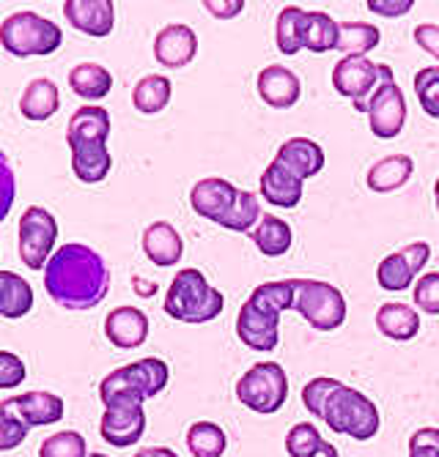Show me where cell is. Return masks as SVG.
<instances>
[{
	"mask_svg": "<svg viewBox=\"0 0 439 457\" xmlns=\"http://www.w3.org/2000/svg\"><path fill=\"white\" fill-rule=\"evenodd\" d=\"M45 287L50 299L72 312L94 310L105 302L110 269L97 249L86 244H66L45 266Z\"/></svg>",
	"mask_w": 439,
	"mask_h": 457,
	"instance_id": "obj_1",
	"label": "cell"
},
{
	"mask_svg": "<svg viewBox=\"0 0 439 457\" xmlns=\"http://www.w3.org/2000/svg\"><path fill=\"white\" fill-rule=\"evenodd\" d=\"M110 137V112L97 104L74 110L69 118L66 143L72 151V170L83 184H99L107 179L113 159L107 151Z\"/></svg>",
	"mask_w": 439,
	"mask_h": 457,
	"instance_id": "obj_2",
	"label": "cell"
},
{
	"mask_svg": "<svg viewBox=\"0 0 439 457\" xmlns=\"http://www.w3.org/2000/svg\"><path fill=\"white\" fill-rule=\"evenodd\" d=\"M171 370L163 359H140L127 367H118L102 378L99 397L105 408L110 405H143L168 386Z\"/></svg>",
	"mask_w": 439,
	"mask_h": 457,
	"instance_id": "obj_3",
	"label": "cell"
},
{
	"mask_svg": "<svg viewBox=\"0 0 439 457\" xmlns=\"http://www.w3.org/2000/svg\"><path fill=\"white\" fill-rule=\"evenodd\" d=\"M223 307L225 296L198 269H182L165 294V312L182 323H209L223 312Z\"/></svg>",
	"mask_w": 439,
	"mask_h": 457,
	"instance_id": "obj_4",
	"label": "cell"
},
{
	"mask_svg": "<svg viewBox=\"0 0 439 457\" xmlns=\"http://www.w3.org/2000/svg\"><path fill=\"white\" fill-rule=\"evenodd\" d=\"M61 28L36 12H17L0 25V45L14 58L53 55L61 47Z\"/></svg>",
	"mask_w": 439,
	"mask_h": 457,
	"instance_id": "obj_5",
	"label": "cell"
},
{
	"mask_svg": "<svg viewBox=\"0 0 439 457\" xmlns=\"http://www.w3.org/2000/svg\"><path fill=\"white\" fill-rule=\"evenodd\" d=\"M325 422L333 433L349 436L354 441H371L382 428V417L374 400H368L363 392L346 384L330 395L325 408Z\"/></svg>",
	"mask_w": 439,
	"mask_h": 457,
	"instance_id": "obj_6",
	"label": "cell"
},
{
	"mask_svg": "<svg viewBox=\"0 0 439 457\" xmlns=\"http://www.w3.org/2000/svg\"><path fill=\"white\" fill-rule=\"evenodd\" d=\"M236 397L256 413H277L289 400V376L277 361L253 364L236 384Z\"/></svg>",
	"mask_w": 439,
	"mask_h": 457,
	"instance_id": "obj_7",
	"label": "cell"
},
{
	"mask_svg": "<svg viewBox=\"0 0 439 457\" xmlns=\"http://www.w3.org/2000/svg\"><path fill=\"white\" fill-rule=\"evenodd\" d=\"M294 310L316 328L335 331L346 320V299L343 294L322 279H297V304Z\"/></svg>",
	"mask_w": 439,
	"mask_h": 457,
	"instance_id": "obj_8",
	"label": "cell"
},
{
	"mask_svg": "<svg viewBox=\"0 0 439 457\" xmlns=\"http://www.w3.org/2000/svg\"><path fill=\"white\" fill-rule=\"evenodd\" d=\"M379 77L382 82L368 102V127L379 140H393L407 123V99L387 63H379Z\"/></svg>",
	"mask_w": 439,
	"mask_h": 457,
	"instance_id": "obj_9",
	"label": "cell"
},
{
	"mask_svg": "<svg viewBox=\"0 0 439 457\" xmlns=\"http://www.w3.org/2000/svg\"><path fill=\"white\" fill-rule=\"evenodd\" d=\"M58 238V222L55 217L42 209V205H30L20 220V258L28 269L42 271L47 261L53 258V246Z\"/></svg>",
	"mask_w": 439,
	"mask_h": 457,
	"instance_id": "obj_10",
	"label": "cell"
},
{
	"mask_svg": "<svg viewBox=\"0 0 439 457\" xmlns=\"http://www.w3.org/2000/svg\"><path fill=\"white\" fill-rule=\"evenodd\" d=\"M379 63L368 58H343L333 69V86L335 91L354 104L357 112L368 115V102L379 88Z\"/></svg>",
	"mask_w": 439,
	"mask_h": 457,
	"instance_id": "obj_11",
	"label": "cell"
},
{
	"mask_svg": "<svg viewBox=\"0 0 439 457\" xmlns=\"http://www.w3.org/2000/svg\"><path fill=\"white\" fill-rule=\"evenodd\" d=\"M239 200V189L225 181V179H204L198 181L190 192V205L198 217H204L215 225H225V220L231 217L233 205Z\"/></svg>",
	"mask_w": 439,
	"mask_h": 457,
	"instance_id": "obj_12",
	"label": "cell"
},
{
	"mask_svg": "<svg viewBox=\"0 0 439 457\" xmlns=\"http://www.w3.org/2000/svg\"><path fill=\"white\" fill-rule=\"evenodd\" d=\"M99 433L115 449H127V446L138 444L146 433L143 405H110V408H105L102 422H99Z\"/></svg>",
	"mask_w": 439,
	"mask_h": 457,
	"instance_id": "obj_13",
	"label": "cell"
},
{
	"mask_svg": "<svg viewBox=\"0 0 439 457\" xmlns=\"http://www.w3.org/2000/svg\"><path fill=\"white\" fill-rule=\"evenodd\" d=\"M236 335L242 340V345L258 353H269L277 348V340H281V315H266L256 310L250 302H245L236 315Z\"/></svg>",
	"mask_w": 439,
	"mask_h": 457,
	"instance_id": "obj_14",
	"label": "cell"
},
{
	"mask_svg": "<svg viewBox=\"0 0 439 457\" xmlns=\"http://www.w3.org/2000/svg\"><path fill=\"white\" fill-rule=\"evenodd\" d=\"M198 55V36L190 25H168L154 38V58L165 69H182Z\"/></svg>",
	"mask_w": 439,
	"mask_h": 457,
	"instance_id": "obj_15",
	"label": "cell"
},
{
	"mask_svg": "<svg viewBox=\"0 0 439 457\" xmlns=\"http://www.w3.org/2000/svg\"><path fill=\"white\" fill-rule=\"evenodd\" d=\"M63 17L74 30L102 38V36H110L113 30L115 6L110 0H66Z\"/></svg>",
	"mask_w": 439,
	"mask_h": 457,
	"instance_id": "obj_16",
	"label": "cell"
},
{
	"mask_svg": "<svg viewBox=\"0 0 439 457\" xmlns=\"http://www.w3.org/2000/svg\"><path fill=\"white\" fill-rule=\"evenodd\" d=\"M258 96L264 104H269L274 110H289L302 96V82L291 69H286L281 63H272V66L261 69V74H258Z\"/></svg>",
	"mask_w": 439,
	"mask_h": 457,
	"instance_id": "obj_17",
	"label": "cell"
},
{
	"mask_svg": "<svg viewBox=\"0 0 439 457\" xmlns=\"http://www.w3.org/2000/svg\"><path fill=\"white\" fill-rule=\"evenodd\" d=\"M105 337L122 351L140 348L148 337V318L138 307H115L105 318Z\"/></svg>",
	"mask_w": 439,
	"mask_h": 457,
	"instance_id": "obj_18",
	"label": "cell"
},
{
	"mask_svg": "<svg viewBox=\"0 0 439 457\" xmlns=\"http://www.w3.org/2000/svg\"><path fill=\"white\" fill-rule=\"evenodd\" d=\"M9 403L28 428L55 425L63 420V413H66L63 400L53 392H22L17 397H9Z\"/></svg>",
	"mask_w": 439,
	"mask_h": 457,
	"instance_id": "obj_19",
	"label": "cell"
},
{
	"mask_svg": "<svg viewBox=\"0 0 439 457\" xmlns=\"http://www.w3.org/2000/svg\"><path fill=\"white\" fill-rule=\"evenodd\" d=\"M302 179L286 170L281 162H269V168L261 173V197L277 209H297L302 200Z\"/></svg>",
	"mask_w": 439,
	"mask_h": 457,
	"instance_id": "obj_20",
	"label": "cell"
},
{
	"mask_svg": "<svg viewBox=\"0 0 439 457\" xmlns=\"http://www.w3.org/2000/svg\"><path fill=\"white\" fill-rule=\"evenodd\" d=\"M143 253L154 266L171 269L184 255V241L171 222H151L143 230Z\"/></svg>",
	"mask_w": 439,
	"mask_h": 457,
	"instance_id": "obj_21",
	"label": "cell"
},
{
	"mask_svg": "<svg viewBox=\"0 0 439 457\" xmlns=\"http://www.w3.org/2000/svg\"><path fill=\"white\" fill-rule=\"evenodd\" d=\"M277 162L283 164L286 170H291L297 179H313L322 173L325 168V151L318 143L308 140V137H291L286 140L281 148H277Z\"/></svg>",
	"mask_w": 439,
	"mask_h": 457,
	"instance_id": "obj_22",
	"label": "cell"
},
{
	"mask_svg": "<svg viewBox=\"0 0 439 457\" xmlns=\"http://www.w3.org/2000/svg\"><path fill=\"white\" fill-rule=\"evenodd\" d=\"M61 107V96H58V86L47 77H36L28 82V88L22 91L20 99V112L33 120V123H42L50 120Z\"/></svg>",
	"mask_w": 439,
	"mask_h": 457,
	"instance_id": "obj_23",
	"label": "cell"
},
{
	"mask_svg": "<svg viewBox=\"0 0 439 457\" xmlns=\"http://www.w3.org/2000/svg\"><path fill=\"white\" fill-rule=\"evenodd\" d=\"M376 326L387 340L395 343H409L420 331V315L401 302H387L376 312Z\"/></svg>",
	"mask_w": 439,
	"mask_h": 457,
	"instance_id": "obj_24",
	"label": "cell"
},
{
	"mask_svg": "<svg viewBox=\"0 0 439 457\" xmlns=\"http://www.w3.org/2000/svg\"><path fill=\"white\" fill-rule=\"evenodd\" d=\"M415 173V162L404 154H393V156H384L379 159L374 168L368 170V189L371 192H395V189H401Z\"/></svg>",
	"mask_w": 439,
	"mask_h": 457,
	"instance_id": "obj_25",
	"label": "cell"
},
{
	"mask_svg": "<svg viewBox=\"0 0 439 457\" xmlns=\"http://www.w3.org/2000/svg\"><path fill=\"white\" fill-rule=\"evenodd\" d=\"M250 238L258 246L261 255H266V258H281V255H286L289 249H291L294 233H291V225L283 222L281 217L264 214L261 222L253 228Z\"/></svg>",
	"mask_w": 439,
	"mask_h": 457,
	"instance_id": "obj_26",
	"label": "cell"
},
{
	"mask_svg": "<svg viewBox=\"0 0 439 457\" xmlns=\"http://www.w3.org/2000/svg\"><path fill=\"white\" fill-rule=\"evenodd\" d=\"M341 25L327 12H305L302 20V47L310 53H330L338 50Z\"/></svg>",
	"mask_w": 439,
	"mask_h": 457,
	"instance_id": "obj_27",
	"label": "cell"
},
{
	"mask_svg": "<svg viewBox=\"0 0 439 457\" xmlns=\"http://www.w3.org/2000/svg\"><path fill=\"white\" fill-rule=\"evenodd\" d=\"M69 88L89 102H99L113 88V74L99 63H80L69 71Z\"/></svg>",
	"mask_w": 439,
	"mask_h": 457,
	"instance_id": "obj_28",
	"label": "cell"
},
{
	"mask_svg": "<svg viewBox=\"0 0 439 457\" xmlns=\"http://www.w3.org/2000/svg\"><path fill=\"white\" fill-rule=\"evenodd\" d=\"M33 307L30 282L14 271H0V318H22Z\"/></svg>",
	"mask_w": 439,
	"mask_h": 457,
	"instance_id": "obj_29",
	"label": "cell"
},
{
	"mask_svg": "<svg viewBox=\"0 0 439 457\" xmlns=\"http://www.w3.org/2000/svg\"><path fill=\"white\" fill-rule=\"evenodd\" d=\"M248 302L256 310L266 312V315H281L286 310H294V304H297V279L264 282V285H258L253 290Z\"/></svg>",
	"mask_w": 439,
	"mask_h": 457,
	"instance_id": "obj_30",
	"label": "cell"
},
{
	"mask_svg": "<svg viewBox=\"0 0 439 457\" xmlns=\"http://www.w3.org/2000/svg\"><path fill=\"white\" fill-rule=\"evenodd\" d=\"M171 91V79L165 74H146L132 88V104L143 115H156L168 107Z\"/></svg>",
	"mask_w": 439,
	"mask_h": 457,
	"instance_id": "obj_31",
	"label": "cell"
},
{
	"mask_svg": "<svg viewBox=\"0 0 439 457\" xmlns=\"http://www.w3.org/2000/svg\"><path fill=\"white\" fill-rule=\"evenodd\" d=\"M379 41L382 33L371 22H341L338 53H343V58H366L379 47Z\"/></svg>",
	"mask_w": 439,
	"mask_h": 457,
	"instance_id": "obj_32",
	"label": "cell"
},
{
	"mask_svg": "<svg viewBox=\"0 0 439 457\" xmlns=\"http://www.w3.org/2000/svg\"><path fill=\"white\" fill-rule=\"evenodd\" d=\"M187 449L192 457H223L228 449V436L215 422H195L187 430Z\"/></svg>",
	"mask_w": 439,
	"mask_h": 457,
	"instance_id": "obj_33",
	"label": "cell"
},
{
	"mask_svg": "<svg viewBox=\"0 0 439 457\" xmlns=\"http://www.w3.org/2000/svg\"><path fill=\"white\" fill-rule=\"evenodd\" d=\"M302 20H305V9L300 6H286L277 14L274 41L283 55H297L302 50Z\"/></svg>",
	"mask_w": 439,
	"mask_h": 457,
	"instance_id": "obj_34",
	"label": "cell"
},
{
	"mask_svg": "<svg viewBox=\"0 0 439 457\" xmlns=\"http://www.w3.org/2000/svg\"><path fill=\"white\" fill-rule=\"evenodd\" d=\"M376 279L382 290H390V294H401V290H409L415 282V271L409 269V263L404 261L401 253L387 255L379 269H376Z\"/></svg>",
	"mask_w": 439,
	"mask_h": 457,
	"instance_id": "obj_35",
	"label": "cell"
},
{
	"mask_svg": "<svg viewBox=\"0 0 439 457\" xmlns=\"http://www.w3.org/2000/svg\"><path fill=\"white\" fill-rule=\"evenodd\" d=\"M261 222V203H258V195L256 192H248V189H239V200L233 205L231 217L225 220V230H233V233H253V228Z\"/></svg>",
	"mask_w": 439,
	"mask_h": 457,
	"instance_id": "obj_36",
	"label": "cell"
},
{
	"mask_svg": "<svg viewBox=\"0 0 439 457\" xmlns=\"http://www.w3.org/2000/svg\"><path fill=\"white\" fill-rule=\"evenodd\" d=\"M38 457H89V444L74 430H61L42 441Z\"/></svg>",
	"mask_w": 439,
	"mask_h": 457,
	"instance_id": "obj_37",
	"label": "cell"
},
{
	"mask_svg": "<svg viewBox=\"0 0 439 457\" xmlns=\"http://www.w3.org/2000/svg\"><path fill=\"white\" fill-rule=\"evenodd\" d=\"M415 94L428 118H439V66H423L415 74Z\"/></svg>",
	"mask_w": 439,
	"mask_h": 457,
	"instance_id": "obj_38",
	"label": "cell"
},
{
	"mask_svg": "<svg viewBox=\"0 0 439 457\" xmlns=\"http://www.w3.org/2000/svg\"><path fill=\"white\" fill-rule=\"evenodd\" d=\"M28 425L17 417L9 400L0 403V452H12L28 438Z\"/></svg>",
	"mask_w": 439,
	"mask_h": 457,
	"instance_id": "obj_39",
	"label": "cell"
},
{
	"mask_svg": "<svg viewBox=\"0 0 439 457\" xmlns=\"http://www.w3.org/2000/svg\"><path fill=\"white\" fill-rule=\"evenodd\" d=\"M322 441L325 438L313 422H300L286 436V452L291 457H313L318 452V446H322Z\"/></svg>",
	"mask_w": 439,
	"mask_h": 457,
	"instance_id": "obj_40",
	"label": "cell"
},
{
	"mask_svg": "<svg viewBox=\"0 0 439 457\" xmlns=\"http://www.w3.org/2000/svg\"><path fill=\"white\" fill-rule=\"evenodd\" d=\"M343 386V381H338V378H313L310 384H305V389H302V403H305V408L313 413L316 420H322L325 422V408H327V400H330V395L335 392V389H341Z\"/></svg>",
	"mask_w": 439,
	"mask_h": 457,
	"instance_id": "obj_41",
	"label": "cell"
},
{
	"mask_svg": "<svg viewBox=\"0 0 439 457\" xmlns=\"http://www.w3.org/2000/svg\"><path fill=\"white\" fill-rule=\"evenodd\" d=\"M415 307L423 310L426 315H439V274L428 271L415 282Z\"/></svg>",
	"mask_w": 439,
	"mask_h": 457,
	"instance_id": "obj_42",
	"label": "cell"
},
{
	"mask_svg": "<svg viewBox=\"0 0 439 457\" xmlns=\"http://www.w3.org/2000/svg\"><path fill=\"white\" fill-rule=\"evenodd\" d=\"M14 197H17V181H14L12 162L4 151H0V222L9 217Z\"/></svg>",
	"mask_w": 439,
	"mask_h": 457,
	"instance_id": "obj_43",
	"label": "cell"
},
{
	"mask_svg": "<svg viewBox=\"0 0 439 457\" xmlns=\"http://www.w3.org/2000/svg\"><path fill=\"white\" fill-rule=\"evenodd\" d=\"M22 381H25V361L12 351H0V389H17Z\"/></svg>",
	"mask_w": 439,
	"mask_h": 457,
	"instance_id": "obj_44",
	"label": "cell"
},
{
	"mask_svg": "<svg viewBox=\"0 0 439 457\" xmlns=\"http://www.w3.org/2000/svg\"><path fill=\"white\" fill-rule=\"evenodd\" d=\"M409 457H439V430L423 428L409 438Z\"/></svg>",
	"mask_w": 439,
	"mask_h": 457,
	"instance_id": "obj_45",
	"label": "cell"
},
{
	"mask_svg": "<svg viewBox=\"0 0 439 457\" xmlns=\"http://www.w3.org/2000/svg\"><path fill=\"white\" fill-rule=\"evenodd\" d=\"M415 6V0H368V12L379 17H404Z\"/></svg>",
	"mask_w": 439,
	"mask_h": 457,
	"instance_id": "obj_46",
	"label": "cell"
},
{
	"mask_svg": "<svg viewBox=\"0 0 439 457\" xmlns=\"http://www.w3.org/2000/svg\"><path fill=\"white\" fill-rule=\"evenodd\" d=\"M398 253L404 255V261L409 263V269H412L415 274H420V271L426 269L428 258H431V246H428L426 241H415V244H409V246H404V249H398Z\"/></svg>",
	"mask_w": 439,
	"mask_h": 457,
	"instance_id": "obj_47",
	"label": "cell"
},
{
	"mask_svg": "<svg viewBox=\"0 0 439 457\" xmlns=\"http://www.w3.org/2000/svg\"><path fill=\"white\" fill-rule=\"evenodd\" d=\"M415 45L439 61V25H418L415 28Z\"/></svg>",
	"mask_w": 439,
	"mask_h": 457,
	"instance_id": "obj_48",
	"label": "cell"
},
{
	"mask_svg": "<svg viewBox=\"0 0 439 457\" xmlns=\"http://www.w3.org/2000/svg\"><path fill=\"white\" fill-rule=\"evenodd\" d=\"M204 9L217 20H233L242 14L245 0H204Z\"/></svg>",
	"mask_w": 439,
	"mask_h": 457,
	"instance_id": "obj_49",
	"label": "cell"
},
{
	"mask_svg": "<svg viewBox=\"0 0 439 457\" xmlns=\"http://www.w3.org/2000/svg\"><path fill=\"white\" fill-rule=\"evenodd\" d=\"M132 457H179V454L168 446H146V449H138Z\"/></svg>",
	"mask_w": 439,
	"mask_h": 457,
	"instance_id": "obj_50",
	"label": "cell"
},
{
	"mask_svg": "<svg viewBox=\"0 0 439 457\" xmlns=\"http://www.w3.org/2000/svg\"><path fill=\"white\" fill-rule=\"evenodd\" d=\"M313 457H341V454H338L335 444H330V441H322V446H318V452H316Z\"/></svg>",
	"mask_w": 439,
	"mask_h": 457,
	"instance_id": "obj_51",
	"label": "cell"
},
{
	"mask_svg": "<svg viewBox=\"0 0 439 457\" xmlns=\"http://www.w3.org/2000/svg\"><path fill=\"white\" fill-rule=\"evenodd\" d=\"M434 197H436V212H439V179H436V184H434Z\"/></svg>",
	"mask_w": 439,
	"mask_h": 457,
	"instance_id": "obj_52",
	"label": "cell"
},
{
	"mask_svg": "<svg viewBox=\"0 0 439 457\" xmlns=\"http://www.w3.org/2000/svg\"><path fill=\"white\" fill-rule=\"evenodd\" d=\"M89 457H107V454H102V452H91Z\"/></svg>",
	"mask_w": 439,
	"mask_h": 457,
	"instance_id": "obj_53",
	"label": "cell"
}]
</instances>
